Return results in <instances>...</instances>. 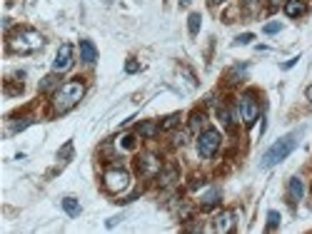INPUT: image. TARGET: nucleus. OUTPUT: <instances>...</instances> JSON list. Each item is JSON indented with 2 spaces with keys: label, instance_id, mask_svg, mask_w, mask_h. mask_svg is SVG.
I'll return each instance as SVG.
<instances>
[{
  "label": "nucleus",
  "instance_id": "1",
  "mask_svg": "<svg viewBox=\"0 0 312 234\" xmlns=\"http://www.w3.org/2000/svg\"><path fill=\"white\" fill-rule=\"evenodd\" d=\"M85 98V82L82 80H70L65 85H60L53 95V112L55 115H65L73 107H78L80 100Z\"/></svg>",
  "mask_w": 312,
  "mask_h": 234
},
{
  "label": "nucleus",
  "instance_id": "2",
  "mask_svg": "<svg viewBox=\"0 0 312 234\" xmlns=\"http://www.w3.org/2000/svg\"><path fill=\"white\" fill-rule=\"evenodd\" d=\"M43 45H45V40H43V35H40L35 28H18V30L8 38L10 53H20V55L38 53Z\"/></svg>",
  "mask_w": 312,
  "mask_h": 234
},
{
  "label": "nucleus",
  "instance_id": "3",
  "mask_svg": "<svg viewBox=\"0 0 312 234\" xmlns=\"http://www.w3.org/2000/svg\"><path fill=\"white\" fill-rule=\"evenodd\" d=\"M295 147H297V135H285L282 139H277L262 157V167H275L277 162H282L285 157L293 155Z\"/></svg>",
  "mask_w": 312,
  "mask_h": 234
},
{
  "label": "nucleus",
  "instance_id": "4",
  "mask_svg": "<svg viewBox=\"0 0 312 234\" xmlns=\"http://www.w3.org/2000/svg\"><path fill=\"white\" fill-rule=\"evenodd\" d=\"M102 184H105V190L110 195H120V192H125L130 187V172L125 167H113V170H108L102 175Z\"/></svg>",
  "mask_w": 312,
  "mask_h": 234
},
{
  "label": "nucleus",
  "instance_id": "5",
  "mask_svg": "<svg viewBox=\"0 0 312 234\" xmlns=\"http://www.w3.org/2000/svg\"><path fill=\"white\" fill-rule=\"evenodd\" d=\"M220 142H222V135L217 132V130H202L200 137H197V155L202 157V159H210V157L220 150Z\"/></svg>",
  "mask_w": 312,
  "mask_h": 234
},
{
  "label": "nucleus",
  "instance_id": "6",
  "mask_svg": "<svg viewBox=\"0 0 312 234\" xmlns=\"http://www.w3.org/2000/svg\"><path fill=\"white\" fill-rule=\"evenodd\" d=\"M257 117H260V105H257L253 92H245L240 98V120H242V125L245 127H253Z\"/></svg>",
  "mask_w": 312,
  "mask_h": 234
},
{
  "label": "nucleus",
  "instance_id": "7",
  "mask_svg": "<svg viewBox=\"0 0 312 234\" xmlns=\"http://www.w3.org/2000/svg\"><path fill=\"white\" fill-rule=\"evenodd\" d=\"M70 67H73V45L70 42H63L58 48L55 62H53V73H65Z\"/></svg>",
  "mask_w": 312,
  "mask_h": 234
},
{
  "label": "nucleus",
  "instance_id": "8",
  "mask_svg": "<svg viewBox=\"0 0 312 234\" xmlns=\"http://www.w3.org/2000/svg\"><path fill=\"white\" fill-rule=\"evenodd\" d=\"M162 170V162L157 159V155H142L137 159V172L142 177H157Z\"/></svg>",
  "mask_w": 312,
  "mask_h": 234
},
{
  "label": "nucleus",
  "instance_id": "9",
  "mask_svg": "<svg viewBox=\"0 0 312 234\" xmlns=\"http://www.w3.org/2000/svg\"><path fill=\"white\" fill-rule=\"evenodd\" d=\"M213 229L217 234H227L235 229V212L230 209H225V212H220V215L213 219Z\"/></svg>",
  "mask_w": 312,
  "mask_h": 234
},
{
  "label": "nucleus",
  "instance_id": "10",
  "mask_svg": "<svg viewBox=\"0 0 312 234\" xmlns=\"http://www.w3.org/2000/svg\"><path fill=\"white\" fill-rule=\"evenodd\" d=\"M80 60L88 62V65H93L98 60V48H95L93 40H80Z\"/></svg>",
  "mask_w": 312,
  "mask_h": 234
},
{
  "label": "nucleus",
  "instance_id": "11",
  "mask_svg": "<svg viewBox=\"0 0 312 234\" xmlns=\"http://www.w3.org/2000/svg\"><path fill=\"white\" fill-rule=\"evenodd\" d=\"M217 204H220V190L217 187H207V192H202V197H200V207L207 212V209H213Z\"/></svg>",
  "mask_w": 312,
  "mask_h": 234
},
{
  "label": "nucleus",
  "instance_id": "12",
  "mask_svg": "<svg viewBox=\"0 0 312 234\" xmlns=\"http://www.w3.org/2000/svg\"><path fill=\"white\" fill-rule=\"evenodd\" d=\"M285 15L287 18H300V15H305V10H307V5H305V0H285Z\"/></svg>",
  "mask_w": 312,
  "mask_h": 234
},
{
  "label": "nucleus",
  "instance_id": "13",
  "mask_svg": "<svg viewBox=\"0 0 312 234\" xmlns=\"http://www.w3.org/2000/svg\"><path fill=\"white\" fill-rule=\"evenodd\" d=\"M160 187H173L177 179H180V172H177V167L175 165H170L168 170H160Z\"/></svg>",
  "mask_w": 312,
  "mask_h": 234
},
{
  "label": "nucleus",
  "instance_id": "14",
  "mask_svg": "<svg viewBox=\"0 0 312 234\" xmlns=\"http://www.w3.org/2000/svg\"><path fill=\"white\" fill-rule=\"evenodd\" d=\"M157 132H160V125L153 122V120H145V122H140V125H137V135L145 137V139H153Z\"/></svg>",
  "mask_w": 312,
  "mask_h": 234
},
{
  "label": "nucleus",
  "instance_id": "15",
  "mask_svg": "<svg viewBox=\"0 0 312 234\" xmlns=\"http://www.w3.org/2000/svg\"><path fill=\"white\" fill-rule=\"evenodd\" d=\"M287 190H290V197H293V202H300V199L305 197V184H302V179H300V177H293V179H290Z\"/></svg>",
  "mask_w": 312,
  "mask_h": 234
},
{
  "label": "nucleus",
  "instance_id": "16",
  "mask_svg": "<svg viewBox=\"0 0 312 234\" xmlns=\"http://www.w3.org/2000/svg\"><path fill=\"white\" fill-rule=\"evenodd\" d=\"M58 75H60V73H53V75H48V78L40 80V85H38L40 92H50V90L60 87V78H58Z\"/></svg>",
  "mask_w": 312,
  "mask_h": 234
},
{
  "label": "nucleus",
  "instance_id": "17",
  "mask_svg": "<svg viewBox=\"0 0 312 234\" xmlns=\"http://www.w3.org/2000/svg\"><path fill=\"white\" fill-rule=\"evenodd\" d=\"M63 209H65L70 217H78L80 215V202L75 199V197H65V199H63Z\"/></svg>",
  "mask_w": 312,
  "mask_h": 234
},
{
  "label": "nucleus",
  "instance_id": "18",
  "mask_svg": "<svg viewBox=\"0 0 312 234\" xmlns=\"http://www.w3.org/2000/svg\"><path fill=\"white\" fill-rule=\"evenodd\" d=\"M245 73H247V65H235L233 70L227 73V82H230V85L240 82V80L245 78Z\"/></svg>",
  "mask_w": 312,
  "mask_h": 234
},
{
  "label": "nucleus",
  "instance_id": "19",
  "mask_svg": "<svg viewBox=\"0 0 312 234\" xmlns=\"http://www.w3.org/2000/svg\"><path fill=\"white\" fill-rule=\"evenodd\" d=\"M200 22H202L200 13H190V18H188V30H190V35H193V38L200 33Z\"/></svg>",
  "mask_w": 312,
  "mask_h": 234
},
{
  "label": "nucleus",
  "instance_id": "20",
  "mask_svg": "<svg viewBox=\"0 0 312 234\" xmlns=\"http://www.w3.org/2000/svg\"><path fill=\"white\" fill-rule=\"evenodd\" d=\"M180 120H182V117H180V112L168 115L162 122H160V130H173V127H177V125H180Z\"/></svg>",
  "mask_w": 312,
  "mask_h": 234
},
{
  "label": "nucleus",
  "instance_id": "21",
  "mask_svg": "<svg viewBox=\"0 0 312 234\" xmlns=\"http://www.w3.org/2000/svg\"><path fill=\"white\" fill-rule=\"evenodd\" d=\"M190 127H193L195 132L205 127V112H202V110H195V112H193V117H190Z\"/></svg>",
  "mask_w": 312,
  "mask_h": 234
},
{
  "label": "nucleus",
  "instance_id": "22",
  "mask_svg": "<svg viewBox=\"0 0 312 234\" xmlns=\"http://www.w3.org/2000/svg\"><path fill=\"white\" fill-rule=\"evenodd\" d=\"M280 219H282V217H280V212H267V232H275V229H277V227H280Z\"/></svg>",
  "mask_w": 312,
  "mask_h": 234
},
{
  "label": "nucleus",
  "instance_id": "23",
  "mask_svg": "<svg viewBox=\"0 0 312 234\" xmlns=\"http://www.w3.org/2000/svg\"><path fill=\"white\" fill-rule=\"evenodd\" d=\"M70 155H73V142H65V145L60 147L58 159H60V162H68V159H70Z\"/></svg>",
  "mask_w": 312,
  "mask_h": 234
},
{
  "label": "nucleus",
  "instance_id": "24",
  "mask_svg": "<svg viewBox=\"0 0 312 234\" xmlns=\"http://www.w3.org/2000/svg\"><path fill=\"white\" fill-rule=\"evenodd\" d=\"M28 125H33V117H20L18 122H13V127H10V132H20V130H25Z\"/></svg>",
  "mask_w": 312,
  "mask_h": 234
},
{
  "label": "nucleus",
  "instance_id": "25",
  "mask_svg": "<svg viewBox=\"0 0 312 234\" xmlns=\"http://www.w3.org/2000/svg\"><path fill=\"white\" fill-rule=\"evenodd\" d=\"M217 117H220V122H222L225 127H233V115H230L225 107H217Z\"/></svg>",
  "mask_w": 312,
  "mask_h": 234
},
{
  "label": "nucleus",
  "instance_id": "26",
  "mask_svg": "<svg viewBox=\"0 0 312 234\" xmlns=\"http://www.w3.org/2000/svg\"><path fill=\"white\" fill-rule=\"evenodd\" d=\"M135 137L133 135H125L122 137V139H120V147H122V150H135Z\"/></svg>",
  "mask_w": 312,
  "mask_h": 234
},
{
  "label": "nucleus",
  "instance_id": "27",
  "mask_svg": "<svg viewBox=\"0 0 312 234\" xmlns=\"http://www.w3.org/2000/svg\"><path fill=\"white\" fill-rule=\"evenodd\" d=\"M253 40H255L253 33H242V35H237V38H235V45H250Z\"/></svg>",
  "mask_w": 312,
  "mask_h": 234
},
{
  "label": "nucleus",
  "instance_id": "28",
  "mask_svg": "<svg viewBox=\"0 0 312 234\" xmlns=\"http://www.w3.org/2000/svg\"><path fill=\"white\" fill-rule=\"evenodd\" d=\"M257 5H260V0H242V8H245V13H257Z\"/></svg>",
  "mask_w": 312,
  "mask_h": 234
},
{
  "label": "nucleus",
  "instance_id": "29",
  "mask_svg": "<svg viewBox=\"0 0 312 234\" xmlns=\"http://www.w3.org/2000/svg\"><path fill=\"white\" fill-rule=\"evenodd\" d=\"M262 30H265L267 35H275V33H280V30H282V22H267Z\"/></svg>",
  "mask_w": 312,
  "mask_h": 234
},
{
  "label": "nucleus",
  "instance_id": "30",
  "mask_svg": "<svg viewBox=\"0 0 312 234\" xmlns=\"http://www.w3.org/2000/svg\"><path fill=\"white\" fill-rule=\"evenodd\" d=\"M137 70H140L137 60H128V62H125V73H130V75H133V73H137Z\"/></svg>",
  "mask_w": 312,
  "mask_h": 234
},
{
  "label": "nucleus",
  "instance_id": "31",
  "mask_svg": "<svg viewBox=\"0 0 312 234\" xmlns=\"http://www.w3.org/2000/svg\"><path fill=\"white\" fill-rule=\"evenodd\" d=\"M282 5H285V0H267V10H270V13H275V10H280Z\"/></svg>",
  "mask_w": 312,
  "mask_h": 234
},
{
  "label": "nucleus",
  "instance_id": "32",
  "mask_svg": "<svg viewBox=\"0 0 312 234\" xmlns=\"http://www.w3.org/2000/svg\"><path fill=\"white\" fill-rule=\"evenodd\" d=\"M297 60H300V58H293V60H287V62H282V70H290V67H295V65H297Z\"/></svg>",
  "mask_w": 312,
  "mask_h": 234
},
{
  "label": "nucleus",
  "instance_id": "33",
  "mask_svg": "<svg viewBox=\"0 0 312 234\" xmlns=\"http://www.w3.org/2000/svg\"><path fill=\"white\" fill-rule=\"evenodd\" d=\"M10 28H13V20H10V18H5V20H3V30H5V33H8V30H10Z\"/></svg>",
  "mask_w": 312,
  "mask_h": 234
},
{
  "label": "nucleus",
  "instance_id": "34",
  "mask_svg": "<svg viewBox=\"0 0 312 234\" xmlns=\"http://www.w3.org/2000/svg\"><path fill=\"white\" fill-rule=\"evenodd\" d=\"M185 142H188V132H185V135H177V137H175V145H185Z\"/></svg>",
  "mask_w": 312,
  "mask_h": 234
},
{
  "label": "nucleus",
  "instance_id": "35",
  "mask_svg": "<svg viewBox=\"0 0 312 234\" xmlns=\"http://www.w3.org/2000/svg\"><path fill=\"white\" fill-rule=\"evenodd\" d=\"M305 95H307V100H310V102H312V85H310V87H307V90H305Z\"/></svg>",
  "mask_w": 312,
  "mask_h": 234
},
{
  "label": "nucleus",
  "instance_id": "36",
  "mask_svg": "<svg viewBox=\"0 0 312 234\" xmlns=\"http://www.w3.org/2000/svg\"><path fill=\"white\" fill-rule=\"evenodd\" d=\"M225 0H210V5H222Z\"/></svg>",
  "mask_w": 312,
  "mask_h": 234
},
{
  "label": "nucleus",
  "instance_id": "37",
  "mask_svg": "<svg viewBox=\"0 0 312 234\" xmlns=\"http://www.w3.org/2000/svg\"><path fill=\"white\" fill-rule=\"evenodd\" d=\"M188 3H190V0H180V5H188Z\"/></svg>",
  "mask_w": 312,
  "mask_h": 234
}]
</instances>
